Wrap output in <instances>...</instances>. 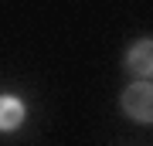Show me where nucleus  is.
I'll return each mask as SVG.
<instances>
[{
    "instance_id": "1",
    "label": "nucleus",
    "mask_w": 153,
    "mask_h": 146,
    "mask_svg": "<svg viewBox=\"0 0 153 146\" xmlns=\"http://www.w3.org/2000/svg\"><path fill=\"white\" fill-rule=\"evenodd\" d=\"M123 112L129 116L133 122H143V126H150L153 122V85L150 82H133V85H126V92H123Z\"/></svg>"
},
{
    "instance_id": "3",
    "label": "nucleus",
    "mask_w": 153,
    "mask_h": 146,
    "mask_svg": "<svg viewBox=\"0 0 153 146\" xmlns=\"http://www.w3.org/2000/svg\"><path fill=\"white\" fill-rule=\"evenodd\" d=\"M24 122V102L17 95H0V133H14Z\"/></svg>"
},
{
    "instance_id": "2",
    "label": "nucleus",
    "mask_w": 153,
    "mask_h": 146,
    "mask_svg": "<svg viewBox=\"0 0 153 146\" xmlns=\"http://www.w3.org/2000/svg\"><path fill=\"white\" fill-rule=\"evenodd\" d=\"M126 71L129 75H153V38H136L126 48Z\"/></svg>"
}]
</instances>
